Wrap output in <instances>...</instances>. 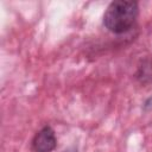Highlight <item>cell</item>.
Returning a JSON list of instances; mask_svg holds the SVG:
<instances>
[{
    "label": "cell",
    "instance_id": "obj_1",
    "mask_svg": "<svg viewBox=\"0 0 152 152\" xmlns=\"http://www.w3.org/2000/svg\"><path fill=\"white\" fill-rule=\"evenodd\" d=\"M139 7L137 1L116 0L108 5L103 14L104 27L115 34L128 32L138 18Z\"/></svg>",
    "mask_w": 152,
    "mask_h": 152
},
{
    "label": "cell",
    "instance_id": "obj_2",
    "mask_svg": "<svg viewBox=\"0 0 152 152\" xmlns=\"http://www.w3.org/2000/svg\"><path fill=\"white\" fill-rule=\"evenodd\" d=\"M57 139L51 126L46 125L36 133L32 139L33 152H52L56 148Z\"/></svg>",
    "mask_w": 152,
    "mask_h": 152
},
{
    "label": "cell",
    "instance_id": "obj_3",
    "mask_svg": "<svg viewBox=\"0 0 152 152\" xmlns=\"http://www.w3.org/2000/svg\"><path fill=\"white\" fill-rule=\"evenodd\" d=\"M134 77L142 86H147L152 83V57L151 56L140 59V62L138 63Z\"/></svg>",
    "mask_w": 152,
    "mask_h": 152
},
{
    "label": "cell",
    "instance_id": "obj_4",
    "mask_svg": "<svg viewBox=\"0 0 152 152\" xmlns=\"http://www.w3.org/2000/svg\"><path fill=\"white\" fill-rule=\"evenodd\" d=\"M63 152H78V151H77V147H75V146H71V147H69V148L64 150Z\"/></svg>",
    "mask_w": 152,
    "mask_h": 152
}]
</instances>
